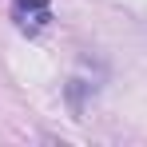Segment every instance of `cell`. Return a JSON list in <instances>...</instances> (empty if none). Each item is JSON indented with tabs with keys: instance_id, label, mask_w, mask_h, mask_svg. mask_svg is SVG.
<instances>
[{
	"instance_id": "1",
	"label": "cell",
	"mask_w": 147,
	"mask_h": 147,
	"mask_svg": "<svg viewBox=\"0 0 147 147\" xmlns=\"http://www.w3.org/2000/svg\"><path fill=\"white\" fill-rule=\"evenodd\" d=\"M12 20L28 36L44 32L52 24V0H12Z\"/></svg>"
}]
</instances>
